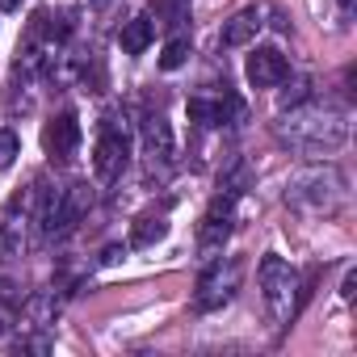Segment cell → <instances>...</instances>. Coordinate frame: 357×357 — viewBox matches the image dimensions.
<instances>
[{"instance_id":"cell-1","label":"cell","mask_w":357,"mask_h":357,"mask_svg":"<svg viewBox=\"0 0 357 357\" xmlns=\"http://www.w3.org/2000/svg\"><path fill=\"white\" fill-rule=\"evenodd\" d=\"M290 114L294 118L282 126V139L307 155H328L349 139V118L340 109H311V114L290 109Z\"/></svg>"},{"instance_id":"cell-2","label":"cell","mask_w":357,"mask_h":357,"mask_svg":"<svg viewBox=\"0 0 357 357\" xmlns=\"http://www.w3.org/2000/svg\"><path fill=\"white\" fill-rule=\"evenodd\" d=\"M257 282H261V294H265V307H269V315L286 328L294 315H298V273L278 257V252H269V257H261V269H257Z\"/></svg>"},{"instance_id":"cell-3","label":"cell","mask_w":357,"mask_h":357,"mask_svg":"<svg viewBox=\"0 0 357 357\" xmlns=\"http://www.w3.org/2000/svg\"><path fill=\"white\" fill-rule=\"evenodd\" d=\"M236 282H240V265H227L223 269V261L219 257H211V265H206V273L198 278V311H219L223 303H231V294H236Z\"/></svg>"},{"instance_id":"cell-4","label":"cell","mask_w":357,"mask_h":357,"mask_svg":"<svg viewBox=\"0 0 357 357\" xmlns=\"http://www.w3.org/2000/svg\"><path fill=\"white\" fill-rule=\"evenodd\" d=\"M231 215H236V194H219L211 202V211L202 215V227H198V248L206 252V261L215 252H223L227 236H231Z\"/></svg>"},{"instance_id":"cell-5","label":"cell","mask_w":357,"mask_h":357,"mask_svg":"<svg viewBox=\"0 0 357 357\" xmlns=\"http://www.w3.org/2000/svg\"><path fill=\"white\" fill-rule=\"evenodd\" d=\"M126 160H130V143L118 126H105L101 139H97V151H93V172L97 181H118L126 172Z\"/></svg>"},{"instance_id":"cell-6","label":"cell","mask_w":357,"mask_h":357,"mask_svg":"<svg viewBox=\"0 0 357 357\" xmlns=\"http://www.w3.org/2000/svg\"><path fill=\"white\" fill-rule=\"evenodd\" d=\"M244 76H248L252 89H273V84H282V80L290 76V63H286L282 51H273V47H257V51L248 55V63H244Z\"/></svg>"},{"instance_id":"cell-7","label":"cell","mask_w":357,"mask_h":357,"mask_svg":"<svg viewBox=\"0 0 357 357\" xmlns=\"http://www.w3.org/2000/svg\"><path fill=\"white\" fill-rule=\"evenodd\" d=\"M43 147H47L51 160H72V151L80 147V122H76V114L51 118L47 130H43Z\"/></svg>"},{"instance_id":"cell-8","label":"cell","mask_w":357,"mask_h":357,"mask_svg":"<svg viewBox=\"0 0 357 357\" xmlns=\"http://www.w3.org/2000/svg\"><path fill=\"white\" fill-rule=\"evenodd\" d=\"M143 151H147L151 168H155V164H160V168L172 164V126H168V118L151 114V118L143 122Z\"/></svg>"},{"instance_id":"cell-9","label":"cell","mask_w":357,"mask_h":357,"mask_svg":"<svg viewBox=\"0 0 357 357\" xmlns=\"http://www.w3.org/2000/svg\"><path fill=\"white\" fill-rule=\"evenodd\" d=\"M261 9H240L227 26H223V47H248V43H257V34H261Z\"/></svg>"},{"instance_id":"cell-10","label":"cell","mask_w":357,"mask_h":357,"mask_svg":"<svg viewBox=\"0 0 357 357\" xmlns=\"http://www.w3.org/2000/svg\"><path fill=\"white\" fill-rule=\"evenodd\" d=\"M151 38H155L151 17H130V22L122 26V34H118V43H122V51H126V55H143V51L151 47Z\"/></svg>"},{"instance_id":"cell-11","label":"cell","mask_w":357,"mask_h":357,"mask_svg":"<svg viewBox=\"0 0 357 357\" xmlns=\"http://www.w3.org/2000/svg\"><path fill=\"white\" fill-rule=\"evenodd\" d=\"M164 236H168V219H164V215H139L135 227H130V244H135V248H151V244H160Z\"/></svg>"},{"instance_id":"cell-12","label":"cell","mask_w":357,"mask_h":357,"mask_svg":"<svg viewBox=\"0 0 357 357\" xmlns=\"http://www.w3.org/2000/svg\"><path fill=\"white\" fill-rule=\"evenodd\" d=\"M190 17V0H155L151 9V26H164V30H176Z\"/></svg>"},{"instance_id":"cell-13","label":"cell","mask_w":357,"mask_h":357,"mask_svg":"<svg viewBox=\"0 0 357 357\" xmlns=\"http://www.w3.org/2000/svg\"><path fill=\"white\" fill-rule=\"evenodd\" d=\"M185 59H190V38H185V34H176V38L164 43V55H160V68H164V72H176Z\"/></svg>"},{"instance_id":"cell-14","label":"cell","mask_w":357,"mask_h":357,"mask_svg":"<svg viewBox=\"0 0 357 357\" xmlns=\"http://www.w3.org/2000/svg\"><path fill=\"white\" fill-rule=\"evenodd\" d=\"M307 101H311V80H307V76H298V80L282 93V109H303Z\"/></svg>"},{"instance_id":"cell-15","label":"cell","mask_w":357,"mask_h":357,"mask_svg":"<svg viewBox=\"0 0 357 357\" xmlns=\"http://www.w3.org/2000/svg\"><path fill=\"white\" fill-rule=\"evenodd\" d=\"M17 151H22V139H17L13 130H0V172L17 160Z\"/></svg>"},{"instance_id":"cell-16","label":"cell","mask_w":357,"mask_h":357,"mask_svg":"<svg viewBox=\"0 0 357 357\" xmlns=\"http://www.w3.org/2000/svg\"><path fill=\"white\" fill-rule=\"evenodd\" d=\"M340 294H344V298H353V294H357V273H353V269L344 273V286H340Z\"/></svg>"},{"instance_id":"cell-17","label":"cell","mask_w":357,"mask_h":357,"mask_svg":"<svg viewBox=\"0 0 357 357\" xmlns=\"http://www.w3.org/2000/svg\"><path fill=\"white\" fill-rule=\"evenodd\" d=\"M17 5H22V0H0V13H13Z\"/></svg>"},{"instance_id":"cell-18","label":"cell","mask_w":357,"mask_h":357,"mask_svg":"<svg viewBox=\"0 0 357 357\" xmlns=\"http://www.w3.org/2000/svg\"><path fill=\"white\" fill-rule=\"evenodd\" d=\"M5 332H9V315H5V311H0V336H5Z\"/></svg>"},{"instance_id":"cell-19","label":"cell","mask_w":357,"mask_h":357,"mask_svg":"<svg viewBox=\"0 0 357 357\" xmlns=\"http://www.w3.org/2000/svg\"><path fill=\"white\" fill-rule=\"evenodd\" d=\"M340 9H344V13H349V9H353V0H340Z\"/></svg>"}]
</instances>
